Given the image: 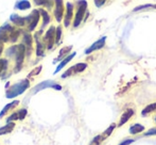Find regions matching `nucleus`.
Here are the masks:
<instances>
[{"label": "nucleus", "instance_id": "16", "mask_svg": "<svg viewBox=\"0 0 156 145\" xmlns=\"http://www.w3.org/2000/svg\"><path fill=\"white\" fill-rule=\"evenodd\" d=\"M10 20H11V23H13V25H14L15 27L21 28V27H25V26H26L25 17L16 14V13H14V14H11Z\"/></svg>", "mask_w": 156, "mask_h": 145}, {"label": "nucleus", "instance_id": "26", "mask_svg": "<svg viewBox=\"0 0 156 145\" xmlns=\"http://www.w3.org/2000/svg\"><path fill=\"white\" fill-rule=\"evenodd\" d=\"M20 35H23V30L17 29V28H16V29L13 31L12 35H11L10 42H11V43H16V42L18 41V39H19V36H20Z\"/></svg>", "mask_w": 156, "mask_h": 145}, {"label": "nucleus", "instance_id": "6", "mask_svg": "<svg viewBox=\"0 0 156 145\" xmlns=\"http://www.w3.org/2000/svg\"><path fill=\"white\" fill-rule=\"evenodd\" d=\"M16 29L15 27H13L11 24L5 23L2 26H0V44H4L10 42L11 35H12L13 31Z\"/></svg>", "mask_w": 156, "mask_h": 145}, {"label": "nucleus", "instance_id": "10", "mask_svg": "<svg viewBox=\"0 0 156 145\" xmlns=\"http://www.w3.org/2000/svg\"><path fill=\"white\" fill-rule=\"evenodd\" d=\"M54 17H55L56 21L61 23L62 19L65 16V6L62 0H56L55 4H54Z\"/></svg>", "mask_w": 156, "mask_h": 145}, {"label": "nucleus", "instance_id": "13", "mask_svg": "<svg viewBox=\"0 0 156 145\" xmlns=\"http://www.w3.org/2000/svg\"><path fill=\"white\" fill-rule=\"evenodd\" d=\"M39 35H43V30H39L34 34V39L36 42V56L37 57H44V51H45V46H44V42H41Z\"/></svg>", "mask_w": 156, "mask_h": 145}, {"label": "nucleus", "instance_id": "34", "mask_svg": "<svg viewBox=\"0 0 156 145\" xmlns=\"http://www.w3.org/2000/svg\"><path fill=\"white\" fill-rule=\"evenodd\" d=\"M155 135H156V128L151 129V130H149L148 132L144 133V136H147V137H149V136H155Z\"/></svg>", "mask_w": 156, "mask_h": 145}, {"label": "nucleus", "instance_id": "17", "mask_svg": "<svg viewBox=\"0 0 156 145\" xmlns=\"http://www.w3.org/2000/svg\"><path fill=\"white\" fill-rule=\"evenodd\" d=\"M72 49V46H66V47H63L62 49L60 50V52H58V56L56 59H54L53 60V63H56L58 61H60V62H62V61L64 60V59H66L68 56H69V52L71 51Z\"/></svg>", "mask_w": 156, "mask_h": 145}, {"label": "nucleus", "instance_id": "12", "mask_svg": "<svg viewBox=\"0 0 156 145\" xmlns=\"http://www.w3.org/2000/svg\"><path fill=\"white\" fill-rule=\"evenodd\" d=\"M73 9L74 6L71 2H67L66 3V13L64 16V27L68 28L70 26L72 18H73Z\"/></svg>", "mask_w": 156, "mask_h": 145}, {"label": "nucleus", "instance_id": "9", "mask_svg": "<svg viewBox=\"0 0 156 145\" xmlns=\"http://www.w3.org/2000/svg\"><path fill=\"white\" fill-rule=\"evenodd\" d=\"M28 114V110L26 108L19 109L17 111H14L6 117V123H15L16 121H23Z\"/></svg>", "mask_w": 156, "mask_h": 145}, {"label": "nucleus", "instance_id": "27", "mask_svg": "<svg viewBox=\"0 0 156 145\" xmlns=\"http://www.w3.org/2000/svg\"><path fill=\"white\" fill-rule=\"evenodd\" d=\"M155 110H156V102L155 104H151V105H149V106H147L146 108L141 111V114L144 116H146V115H148V114L152 113V112L155 111Z\"/></svg>", "mask_w": 156, "mask_h": 145}, {"label": "nucleus", "instance_id": "37", "mask_svg": "<svg viewBox=\"0 0 156 145\" xmlns=\"http://www.w3.org/2000/svg\"><path fill=\"white\" fill-rule=\"evenodd\" d=\"M153 8H156V6H153Z\"/></svg>", "mask_w": 156, "mask_h": 145}, {"label": "nucleus", "instance_id": "3", "mask_svg": "<svg viewBox=\"0 0 156 145\" xmlns=\"http://www.w3.org/2000/svg\"><path fill=\"white\" fill-rule=\"evenodd\" d=\"M39 18H41V13H39L38 9H34V10H32V12L30 13L29 15L25 16L27 31L29 32V33L34 31L35 28L37 27V25H38V23H39Z\"/></svg>", "mask_w": 156, "mask_h": 145}, {"label": "nucleus", "instance_id": "18", "mask_svg": "<svg viewBox=\"0 0 156 145\" xmlns=\"http://www.w3.org/2000/svg\"><path fill=\"white\" fill-rule=\"evenodd\" d=\"M76 56V51L71 52V54H70L69 56L67 57V58H66V59H64V60L62 61V62H60V64H58V66H56V69H55V71H54L53 74H58V72H61V71H62V69H64V67H65L66 65H67L68 63H69L70 61H71L72 59H73Z\"/></svg>", "mask_w": 156, "mask_h": 145}, {"label": "nucleus", "instance_id": "24", "mask_svg": "<svg viewBox=\"0 0 156 145\" xmlns=\"http://www.w3.org/2000/svg\"><path fill=\"white\" fill-rule=\"evenodd\" d=\"M34 4H36V6H45V8L51 10V9L53 8L54 4H55V1H50V0H41V1H39V0H35Z\"/></svg>", "mask_w": 156, "mask_h": 145}, {"label": "nucleus", "instance_id": "30", "mask_svg": "<svg viewBox=\"0 0 156 145\" xmlns=\"http://www.w3.org/2000/svg\"><path fill=\"white\" fill-rule=\"evenodd\" d=\"M103 140H105V138L103 137V135L97 136L96 138H94L93 141L90 142V144L89 145H100L101 142H103Z\"/></svg>", "mask_w": 156, "mask_h": 145}, {"label": "nucleus", "instance_id": "15", "mask_svg": "<svg viewBox=\"0 0 156 145\" xmlns=\"http://www.w3.org/2000/svg\"><path fill=\"white\" fill-rule=\"evenodd\" d=\"M19 104H20V102H19L18 99H15V100H13V102H11L10 104L5 105V106L2 108L1 111H0V120H1L3 116H6V114H8L11 110H14Z\"/></svg>", "mask_w": 156, "mask_h": 145}, {"label": "nucleus", "instance_id": "5", "mask_svg": "<svg viewBox=\"0 0 156 145\" xmlns=\"http://www.w3.org/2000/svg\"><path fill=\"white\" fill-rule=\"evenodd\" d=\"M46 89H53V90H56V91H62L63 87L61 84H58V82H55L54 80H45V81H43V82L36 84L33 87L32 94L35 95V94H37L38 92L44 91V90H46Z\"/></svg>", "mask_w": 156, "mask_h": 145}, {"label": "nucleus", "instance_id": "11", "mask_svg": "<svg viewBox=\"0 0 156 145\" xmlns=\"http://www.w3.org/2000/svg\"><path fill=\"white\" fill-rule=\"evenodd\" d=\"M33 39L34 37L32 36L31 33H29L28 31H23V45L27 49V56L30 57L32 54V45H33Z\"/></svg>", "mask_w": 156, "mask_h": 145}, {"label": "nucleus", "instance_id": "33", "mask_svg": "<svg viewBox=\"0 0 156 145\" xmlns=\"http://www.w3.org/2000/svg\"><path fill=\"white\" fill-rule=\"evenodd\" d=\"M133 142H134V139H127V140H124V141H122L119 145H129V144L133 143Z\"/></svg>", "mask_w": 156, "mask_h": 145}, {"label": "nucleus", "instance_id": "35", "mask_svg": "<svg viewBox=\"0 0 156 145\" xmlns=\"http://www.w3.org/2000/svg\"><path fill=\"white\" fill-rule=\"evenodd\" d=\"M94 4H96L98 8H100V6H102L103 4H105V1L104 0H96V1H94Z\"/></svg>", "mask_w": 156, "mask_h": 145}, {"label": "nucleus", "instance_id": "4", "mask_svg": "<svg viewBox=\"0 0 156 145\" xmlns=\"http://www.w3.org/2000/svg\"><path fill=\"white\" fill-rule=\"evenodd\" d=\"M78 4V10H76V16H74V20H73V28H78L79 26L81 25L83 20L85 18V15L87 13V2L86 1H78L76 2Z\"/></svg>", "mask_w": 156, "mask_h": 145}, {"label": "nucleus", "instance_id": "1", "mask_svg": "<svg viewBox=\"0 0 156 145\" xmlns=\"http://www.w3.org/2000/svg\"><path fill=\"white\" fill-rule=\"evenodd\" d=\"M26 54H27V49L23 44L13 45L5 50V57H9L15 61L14 72H18L21 71Z\"/></svg>", "mask_w": 156, "mask_h": 145}, {"label": "nucleus", "instance_id": "22", "mask_svg": "<svg viewBox=\"0 0 156 145\" xmlns=\"http://www.w3.org/2000/svg\"><path fill=\"white\" fill-rule=\"evenodd\" d=\"M9 67V60L5 58L0 59V78L4 79L5 78V74Z\"/></svg>", "mask_w": 156, "mask_h": 145}, {"label": "nucleus", "instance_id": "28", "mask_svg": "<svg viewBox=\"0 0 156 145\" xmlns=\"http://www.w3.org/2000/svg\"><path fill=\"white\" fill-rule=\"evenodd\" d=\"M62 33H63V29L62 26L58 25L56 27V32H55V44L58 45L61 43V39H62Z\"/></svg>", "mask_w": 156, "mask_h": 145}, {"label": "nucleus", "instance_id": "32", "mask_svg": "<svg viewBox=\"0 0 156 145\" xmlns=\"http://www.w3.org/2000/svg\"><path fill=\"white\" fill-rule=\"evenodd\" d=\"M153 6L152 4H144V6H137V8L134 9V12H137V11H140V10H144V9H148V8H151Z\"/></svg>", "mask_w": 156, "mask_h": 145}, {"label": "nucleus", "instance_id": "14", "mask_svg": "<svg viewBox=\"0 0 156 145\" xmlns=\"http://www.w3.org/2000/svg\"><path fill=\"white\" fill-rule=\"evenodd\" d=\"M105 41H106V36H102L101 39H99L97 42H94V43L90 46V47L87 48V49L85 50V54H90L91 52L96 51V50H99V49H102V48H104Z\"/></svg>", "mask_w": 156, "mask_h": 145}, {"label": "nucleus", "instance_id": "21", "mask_svg": "<svg viewBox=\"0 0 156 145\" xmlns=\"http://www.w3.org/2000/svg\"><path fill=\"white\" fill-rule=\"evenodd\" d=\"M38 10H39V13H41V18H43V24H41V30H43L44 28H45L46 26L50 23V20H51V17H50V14L45 10V9L41 8V9H38Z\"/></svg>", "mask_w": 156, "mask_h": 145}, {"label": "nucleus", "instance_id": "36", "mask_svg": "<svg viewBox=\"0 0 156 145\" xmlns=\"http://www.w3.org/2000/svg\"><path fill=\"white\" fill-rule=\"evenodd\" d=\"M3 44H0V56H1V54L3 52Z\"/></svg>", "mask_w": 156, "mask_h": 145}, {"label": "nucleus", "instance_id": "31", "mask_svg": "<svg viewBox=\"0 0 156 145\" xmlns=\"http://www.w3.org/2000/svg\"><path fill=\"white\" fill-rule=\"evenodd\" d=\"M115 128H116V124H112L111 126H109L108 128H107L106 130L103 132V137H104L105 139H106L107 137H109V136L113 133V131L115 130Z\"/></svg>", "mask_w": 156, "mask_h": 145}, {"label": "nucleus", "instance_id": "19", "mask_svg": "<svg viewBox=\"0 0 156 145\" xmlns=\"http://www.w3.org/2000/svg\"><path fill=\"white\" fill-rule=\"evenodd\" d=\"M14 9L15 10H19V11L29 10V9H31V2L28 1V0H19V1L15 2Z\"/></svg>", "mask_w": 156, "mask_h": 145}, {"label": "nucleus", "instance_id": "25", "mask_svg": "<svg viewBox=\"0 0 156 145\" xmlns=\"http://www.w3.org/2000/svg\"><path fill=\"white\" fill-rule=\"evenodd\" d=\"M144 130V126H142L141 124H134L129 127V133L131 135H137Z\"/></svg>", "mask_w": 156, "mask_h": 145}, {"label": "nucleus", "instance_id": "29", "mask_svg": "<svg viewBox=\"0 0 156 145\" xmlns=\"http://www.w3.org/2000/svg\"><path fill=\"white\" fill-rule=\"evenodd\" d=\"M41 69H43V66H41V65H38V66H36L35 69H33L32 71L29 72L28 77H35V76H37V75L41 74Z\"/></svg>", "mask_w": 156, "mask_h": 145}, {"label": "nucleus", "instance_id": "23", "mask_svg": "<svg viewBox=\"0 0 156 145\" xmlns=\"http://www.w3.org/2000/svg\"><path fill=\"white\" fill-rule=\"evenodd\" d=\"M15 123H6V125L0 127V136H4L8 135V133H11L15 128Z\"/></svg>", "mask_w": 156, "mask_h": 145}, {"label": "nucleus", "instance_id": "20", "mask_svg": "<svg viewBox=\"0 0 156 145\" xmlns=\"http://www.w3.org/2000/svg\"><path fill=\"white\" fill-rule=\"evenodd\" d=\"M133 115H134V110L133 109L125 110V111L123 112V114L121 115V118H120V121H119V124H118L117 126H119V127L123 126L125 123H127V121H129Z\"/></svg>", "mask_w": 156, "mask_h": 145}, {"label": "nucleus", "instance_id": "8", "mask_svg": "<svg viewBox=\"0 0 156 145\" xmlns=\"http://www.w3.org/2000/svg\"><path fill=\"white\" fill-rule=\"evenodd\" d=\"M86 69H87L86 63H76V64L72 65L71 67H69L67 71L64 72L62 75V79L68 78V77L73 76V75H76V74H80V72H84Z\"/></svg>", "mask_w": 156, "mask_h": 145}, {"label": "nucleus", "instance_id": "2", "mask_svg": "<svg viewBox=\"0 0 156 145\" xmlns=\"http://www.w3.org/2000/svg\"><path fill=\"white\" fill-rule=\"evenodd\" d=\"M31 85V82L28 78L23 79V80L18 81V82L12 84L8 90L5 91V97L8 99H13V98H16L17 96L23 94Z\"/></svg>", "mask_w": 156, "mask_h": 145}, {"label": "nucleus", "instance_id": "38", "mask_svg": "<svg viewBox=\"0 0 156 145\" xmlns=\"http://www.w3.org/2000/svg\"><path fill=\"white\" fill-rule=\"evenodd\" d=\"M155 121H156V117H155Z\"/></svg>", "mask_w": 156, "mask_h": 145}, {"label": "nucleus", "instance_id": "7", "mask_svg": "<svg viewBox=\"0 0 156 145\" xmlns=\"http://www.w3.org/2000/svg\"><path fill=\"white\" fill-rule=\"evenodd\" d=\"M55 32H56V28L54 26H51L49 29L46 31L45 35H44V44L46 45V48L48 50H51L53 45L55 44Z\"/></svg>", "mask_w": 156, "mask_h": 145}]
</instances>
